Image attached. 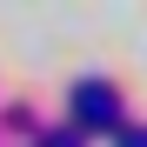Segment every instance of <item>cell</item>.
<instances>
[{"label": "cell", "mask_w": 147, "mask_h": 147, "mask_svg": "<svg viewBox=\"0 0 147 147\" xmlns=\"http://www.w3.org/2000/svg\"><path fill=\"white\" fill-rule=\"evenodd\" d=\"M120 147H147V127H120Z\"/></svg>", "instance_id": "3957f363"}, {"label": "cell", "mask_w": 147, "mask_h": 147, "mask_svg": "<svg viewBox=\"0 0 147 147\" xmlns=\"http://www.w3.org/2000/svg\"><path fill=\"white\" fill-rule=\"evenodd\" d=\"M40 147H87V134H74V127H54V134H47Z\"/></svg>", "instance_id": "7a4b0ae2"}, {"label": "cell", "mask_w": 147, "mask_h": 147, "mask_svg": "<svg viewBox=\"0 0 147 147\" xmlns=\"http://www.w3.org/2000/svg\"><path fill=\"white\" fill-rule=\"evenodd\" d=\"M74 127H114L120 120V94H114V80H74Z\"/></svg>", "instance_id": "6da1fadb"}]
</instances>
